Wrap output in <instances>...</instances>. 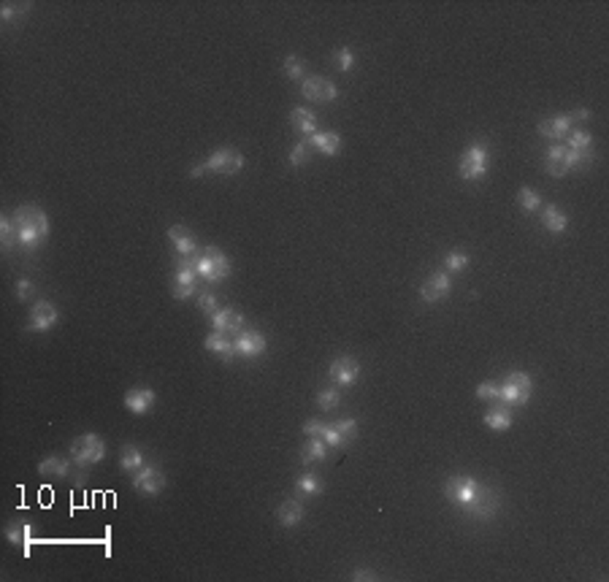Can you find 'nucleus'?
I'll list each match as a JSON object with an SVG mask.
<instances>
[{"instance_id": "obj_19", "label": "nucleus", "mask_w": 609, "mask_h": 582, "mask_svg": "<svg viewBox=\"0 0 609 582\" xmlns=\"http://www.w3.org/2000/svg\"><path fill=\"white\" fill-rule=\"evenodd\" d=\"M571 122H574L571 114H555L550 120H541L536 130H539V135L550 138V141H561V138H566V133L571 130Z\"/></svg>"}, {"instance_id": "obj_8", "label": "nucleus", "mask_w": 609, "mask_h": 582, "mask_svg": "<svg viewBox=\"0 0 609 582\" xmlns=\"http://www.w3.org/2000/svg\"><path fill=\"white\" fill-rule=\"evenodd\" d=\"M477 490H479V482L469 477V474H458V477H449L444 482V496L449 504H455V506H466L469 501L477 496Z\"/></svg>"}, {"instance_id": "obj_39", "label": "nucleus", "mask_w": 609, "mask_h": 582, "mask_svg": "<svg viewBox=\"0 0 609 582\" xmlns=\"http://www.w3.org/2000/svg\"><path fill=\"white\" fill-rule=\"evenodd\" d=\"M477 398H479V401H501V385H496V382H482V385L477 388Z\"/></svg>"}, {"instance_id": "obj_34", "label": "nucleus", "mask_w": 609, "mask_h": 582, "mask_svg": "<svg viewBox=\"0 0 609 582\" xmlns=\"http://www.w3.org/2000/svg\"><path fill=\"white\" fill-rule=\"evenodd\" d=\"M309 141L303 138V141H298L296 147L290 149V155H287V162H290V168H301L303 162L309 160Z\"/></svg>"}, {"instance_id": "obj_27", "label": "nucleus", "mask_w": 609, "mask_h": 582, "mask_svg": "<svg viewBox=\"0 0 609 582\" xmlns=\"http://www.w3.org/2000/svg\"><path fill=\"white\" fill-rule=\"evenodd\" d=\"M141 466H147V460H144V452L138 450L135 445H122L120 450V469L125 474H130L133 477Z\"/></svg>"}, {"instance_id": "obj_25", "label": "nucleus", "mask_w": 609, "mask_h": 582, "mask_svg": "<svg viewBox=\"0 0 609 582\" xmlns=\"http://www.w3.org/2000/svg\"><path fill=\"white\" fill-rule=\"evenodd\" d=\"M309 147L317 149L320 155H328V157H333L338 149H341V135L333 133V130H328V133H317L309 135Z\"/></svg>"}, {"instance_id": "obj_31", "label": "nucleus", "mask_w": 609, "mask_h": 582, "mask_svg": "<svg viewBox=\"0 0 609 582\" xmlns=\"http://www.w3.org/2000/svg\"><path fill=\"white\" fill-rule=\"evenodd\" d=\"M296 487H298V493H303V496H320L323 493V479L317 477V474H301L296 479Z\"/></svg>"}, {"instance_id": "obj_42", "label": "nucleus", "mask_w": 609, "mask_h": 582, "mask_svg": "<svg viewBox=\"0 0 609 582\" xmlns=\"http://www.w3.org/2000/svg\"><path fill=\"white\" fill-rule=\"evenodd\" d=\"M198 306H201V309L206 311L209 317H212V314H214V311L219 309V303H217V296H214V293H209V290L198 296Z\"/></svg>"}, {"instance_id": "obj_14", "label": "nucleus", "mask_w": 609, "mask_h": 582, "mask_svg": "<svg viewBox=\"0 0 609 582\" xmlns=\"http://www.w3.org/2000/svg\"><path fill=\"white\" fill-rule=\"evenodd\" d=\"M233 344H236V355H241V358H257V355H263L266 347H269L266 336H263L260 331H252V328L236 333V336H233Z\"/></svg>"}, {"instance_id": "obj_5", "label": "nucleus", "mask_w": 609, "mask_h": 582, "mask_svg": "<svg viewBox=\"0 0 609 582\" xmlns=\"http://www.w3.org/2000/svg\"><path fill=\"white\" fill-rule=\"evenodd\" d=\"M458 174L463 176L466 182H479V179H485V174H487V147H485V141H477V144H472V147L460 155Z\"/></svg>"}, {"instance_id": "obj_40", "label": "nucleus", "mask_w": 609, "mask_h": 582, "mask_svg": "<svg viewBox=\"0 0 609 582\" xmlns=\"http://www.w3.org/2000/svg\"><path fill=\"white\" fill-rule=\"evenodd\" d=\"M284 76H287V79H303V63L298 60L296 54H287V57H284Z\"/></svg>"}, {"instance_id": "obj_45", "label": "nucleus", "mask_w": 609, "mask_h": 582, "mask_svg": "<svg viewBox=\"0 0 609 582\" xmlns=\"http://www.w3.org/2000/svg\"><path fill=\"white\" fill-rule=\"evenodd\" d=\"M323 431H325V422H320V420H306V422H303V433H309V436H320V439H323Z\"/></svg>"}, {"instance_id": "obj_46", "label": "nucleus", "mask_w": 609, "mask_h": 582, "mask_svg": "<svg viewBox=\"0 0 609 582\" xmlns=\"http://www.w3.org/2000/svg\"><path fill=\"white\" fill-rule=\"evenodd\" d=\"M352 580H355V582H368V580H377V574H374L371 568H355Z\"/></svg>"}, {"instance_id": "obj_43", "label": "nucleus", "mask_w": 609, "mask_h": 582, "mask_svg": "<svg viewBox=\"0 0 609 582\" xmlns=\"http://www.w3.org/2000/svg\"><path fill=\"white\" fill-rule=\"evenodd\" d=\"M323 442L328 447H344V439L338 436V431L333 428V425H325V431H323Z\"/></svg>"}, {"instance_id": "obj_48", "label": "nucleus", "mask_w": 609, "mask_h": 582, "mask_svg": "<svg viewBox=\"0 0 609 582\" xmlns=\"http://www.w3.org/2000/svg\"><path fill=\"white\" fill-rule=\"evenodd\" d=\"M574 117H577V120H590V111H588V108H580V111H574Z\"/></svg>"}, {"instance_id": "obj_9", "label": "nucleus", "mask_w": 609, "mask_h": 582, "mask_svg": "<svg viewBox=\"0 0 609 582\" xmlns=\"http://www.w3.org/2000/svg\"><path fill=\"white\" fill-rule=\"evenodd\" d=\"M60 320V311L54 306L52 301H38L33 309H30V320H27V331L30 333H49L54 325Z\"/></svg>"}, {"instance_id": "obj_29", "label": "nucleus", "mask_w": 609, "mask_h": 582, "mask_svg": "<svg viewBox=\"0 0 609 582\" xmlns=\"http://www.w3.org/2000/svg\"><path fill=\"white\" fill-rule=\"evenodd\" d=\"M541 225L550 230V233H563L568 228V217L558 209V206H544V214H541Z\"/></svg>"}, {"instance_id": "obj_41", "label": "nucleus", "mask_w": 609, "mask_h": 582, "mask_svg": "<svg viewBox=\"0 0 609 582\" xmlns=\"http://www.w3.org/2000/svg\"><path fill=\"white\" fill-rule=\"evenodd\" d=\"M333 57H336L338 71H344V73H350L352 68H355V54H352L350 46H341V49H336V54H333Z\"/></svg>"}, {"instance_id": "obj_11", "label": "nucleus", "mask_w": 609, "mask_h": 582, "mask_svg": "<svg viewBox=\"0 0 609 582\" xmlns=\"http://www.w3.org/2000/svg\"><path fill=\"white\" fill-rule=\"evenodd\" d=\"M133 487L141 496H160L165 487V474L157 466H141L133 474Z\"/></svg>"}, {"instance_id": "obj_3", "label": "nucleus", "mask_w": 609, "mask_h": 582, "mask_svg": "<svg viewBox=\"0 0 609 582\" xmlns=\"http://www.w3.org/2000/svg\"><path fill=\"white\" fill-rule=\"evenodd\" d=\"M198 252L189 257H182L176 263V276H174V298L176 301H187L195 296L198 290Z\"/></svg>"}, {"instance_id": "obj_4", "label": "nucleus", "mask_w": 609, "mask_h": 582, "mask_svg": "<svg viewBox=\"0 0 609 582\" xmlns=\"http://www.w3.org/2000/svg\"><path fill=\"white\" fill-rule=\"evenodd\" d=\"M198 276L206 279L209 284L222 282L230 276V260L225 252H219L217 246H206L198 255Z\"/></svg>"}, {"instance_id": "obj_6", "label": "nucleus", "mask_w": 609, "mask_h": 582, "mask_svg": "<svg viewBox=\"0 0 609 582\" xmlns=\"http://www.w3.org/2000/svg\"><path fill=\"white\" fill-rule=\"evenodd\" d=\"M501 509V499H499V493L493 490V487H487V485H479V490H477V496H474L466 506H463V512L469 514L472 520H479V523H485V520H493L496 514H499Z\"/></svg>"}, {"instance_id": "obj_33", "label": "nucleus", "mask_w": 609, "mask_h": 582, "mask_svg": "<svg viewBox=\"0 0 609 582\" xmlns=\"http://www.w3.org/2000/svg\"><path fill=\"white\" fill-rule=\"evenodd\" d=\"M338 404H341V393H338L336 388H325V390L317 393V406H320L323 412H333Z\"/></svg>"}, {"instance_id": "obj_17", "label": "nucleus", "mask_w": 609, "mask_h": 582, "mask_svg": "<svg viewBox=\"0 0 609 582\" xmlns=\"http://www.w3.org/2000/svg\"><path fill=\"white\" fill-rule=\"evenodd\" d=\"M6 539L11 541L14 547L25 550V555H30V547H33V523L27 517H16L6 526Z\"/></svg>"}, {"instance_id": "obj_21", "label": "nucleus", "mask_w": 609, "mask_h": 582, "mask_svg": "<svg viewBox=\"0 0 609 582\" xmlns=\"http://www.w3.org/2000/svg\"><path fill=\"white\" fill-rule=\"evenodd\" d=\"M290 122H293V128H296L303 138H309V135L317 133V114L306 106L293 108V111H290Z\"/></svg>"}, {"instance_id": "obj_35", "label": "nucleus", "mask_w": 609, "mask_h": 582, "mask_svg": "<svg viewBox=\"0 0 609 582\" xmlns=\"http://www.w3.org/2000/svg\"><path fill=\"white\" fill-rule=\"evenodd\" d=\"M517 203L523 206V212H539L541 198H539V192H536V189L523 187L520 192H517Z\"/></svg>"}, {"instance_id": "obj_47", "label": "nucleus", "mask_w": 609, "mask_h": 582, "mask_svg": "<svg viewBox=\"0 0 609 582\" xmlns=\"http://www.w3.org/2000/svg\"><path fill=\"white\" fill-rule=\"evenodd\" d=\"M14 16H16V9H14V6H3V9H0V19H3V22H11Z\"/></svg>"}, {"instance_id": "obj_7", "label": "nucleus", "mask_w": 609, "mask_h": 582, "mask_svg": "<svg viewBox=\"0 0 609 582\" xmlns=\"http://www.w3.org/2000/svg\"><path fill=\"white\" fill-rule=\"evenodd\" d=\"M533 382L526 371H512L501 385V404L504 406H523L531 398Z\"/></svg>"}, {"instance_id": "obj_18", "label": "nucleus", "mask_w": 609, "mask_h": 582, "mask_svg": "<svg viewBox=\"0 0 609 582\" xmlns=\"http://www.w3.org/2000/svg\"><path fill=\"white\" fill-rule=\"evenodd\" d=\"M157 401V395L152 388H133V390L125 393V409L130 412V415H147L149 409L155 406Z\"/></svg>"}, {"instance_id": "obj_30", "label": "nucleus", "mask_w": 609, "mask_h": 582, "mask_svg": "<svg viewBox=\"0 0 609 582\" xmlns=\"http://www.w3.org/2000/svg\"><path fill=\"white\" fill-rule=\"evenodd\" d=\"M328 458V445H325L320 436H309V442L301 452V460L303 463H323Z\"/></svg>"}, {"instance_id": "obj_1", "label": "nucleus", "mask_w": 609, "mask_h": 582, "mask_svg": "<svg viewBox=\"0 0 609 582\" xmlns=\"http://www.w3.org/2000/svg\"><path fill=\"white\" fill-rule=\"evenodd\" d=\"M14 225H16V236H19V246L22 249H36L46 236H49V217L41 212L36 203H25L11 214Z\"/></svg>"}, {"instance_id": "obj_49", "label": "nucleus", "mask_w": 609, "mask_h": 582, "mask_svg": "<svg viewBox=\"0 0 609 582\" xmlns=\"http://www.w3.org/2000/svg\"><path fill=\"white\" fill-rule=\"evenodd\" d=\"M203 174H206V165H195V168L189 171V176H195V179H198V176H203Z\"/></svg>"}, {"instance_id": "obj_10", "label": "nucleus", "mask_w": 609, "mask_h": 582, "mask_svg": "<svg viewBox=\"0 0 609 582\" xmlns=\"http://www.w3.org/2000/svg\"><path fill=\"white\" fill-rule=\"evenodd\" d=\"M203 165H206V171H212V174H228V176L239 174L244 168V155L230 147L217 149L214 155L203 162Z\"/></svg>"}, {"instance_id": "obj_26", "label": "nucleus", "mask_w": 609, "mask_h": 582, "mask_svg": "<svg viewBox=\"0 0 609 582\" xmlns=\"http://www.w3.org/2000/svg\"><path fill=\"white\" fill-rule=\"evenodd\" d=\"M168 239H171V244H174L176 252H179L182 257L195 255V249H198L195 239H192V236H189V233L182 228V225H171V228H168Z\"/></svg>"}, {"instance_id": "obj_38", "label": "nucleus", "mask_w": 609, "mask_h": 582, "mask_svg": "<svg viewBox=\"0 0 609 582\" xmlns=\"http://www.w3.org/2000/svg\"><path fill=\"white\" fill-rule=\"evenodd\" d=\"M333 428L338 431V436L344 439V445H350L352 439H355V433H358V422L352 417L347 420H338V422H333Z\"/></svg>"}, {"instance_id": "obj_22", "label": "nucleus", "mask_w": 609, "mask_h": 582, "mask_svg": "<svg viewBox=\"0 0 609 582\" xmlns=\"http://www.w3.org/2000/svg\"><path fill=\"white\" fill-rule=\"evenodd\" d=\"M71 466H73V460L71 458H63V455H49V458H43L38 463V474L41 477L66 479L68 474H71Z\"/></svg>"}, {"instance_id": "obj_32", "label": "nucleus", "mask_w": 609, "mask_h": 582, "mask_svg": "<svg viewBox=\"0 0 609 582\" xmlns=\"http://www.w3.org/2000/svg\"><path fill=\"white\" fill-rule=\"evenodd\" d=\"M0 241H3V249L19 246V236H16V225L11 217H0Z\"/></svg>"}, {"instance_id": "obj_16", "label": "nucleus", "mask_w": 609, "mask_h": 582, "mask_svg": "<svg viewBox=\"0 0 609 582\" xmlns=\"http://www.w3.org/2000/svg\"><path fill=\"white\" fill-rule=\"evenodd\" d=\"M212 325H214L217 333H222V336H236V333L244 331V314L225 306V309H217L212 314Z\"/></svg>"}, {"instance_id": "obj_37", "label": "nucleus", "mask_w": 609, "mask_h": 582, "mask_svg": "<svg viewBox=\"0 0 609 582\" xmlns=\"http://www.w3.org/2000/svg\"><path fill=\"white\" fill-rule=\"evenodd\" d=\"M469 266V255L466 252H449V255L444 257V271L447 274H460V271Z\"/></svg>"}, {"instance_id": "obj_23", "label": "nucleus", "mask_w": 609, "mask_h": 582, "mask_svg": "<svg viewBox=\"0 0 609 582\" xmlns=\"http://www.w3.org/2000/svg\"><path fill=\"white\" fill-rule=\"evenodd\" d=\"M544 168H547V174L550 176H566L568 174L566 144H561V141L550 144V149H547V160H544Z\"/></svg>"}, {"instance_id": "obj_20", "label": "nucleus", "mask_w": 609, "mask_h": 582, "mask_svg": "<svg viewBox=\"0 0 609 582\" xmlns=\"http://www.w3.org/2000/svg\"><path fill=\"white\" fill-rule=\"evenodd\" d=\"M306 517V506L301 504L298 499H287L279 504V509H276V520H279V526L284 528H296L301 526V520Z\"/></svg>"}, {"instance_id": "obj_15", "label": "nucleus", "mask_w": 609, "mask_h": 582, "mask_svg": "<svg viewBox=\"0 0 609 582\" xmlns=\"http://www.w3.org/2000/svg\"><path fill=\"white\" fill-rule=\"evenodd\" d=\"M330 379L336 382V385H344V388H352L355 382H358V377H360V363L355 360V358H350V355H341V358H336L333 363H330Z\"/></svg>"}, {"instance_id": "obj_44", "label": "nucleus", "mask_w": 609, "mask_h": 582, "mask_svg": "<svg viewBox=\"0 0 609 582\" xmlns=\"http://www.w3.org/2000/svg\"><path fill=\"white\" fill-rule=\"evenodd\" d=\"M33 290H36V284L30 282V279H19V282H16V301H27V298L33 296Z\"/></svg>"}, {"instance_id": "obj_2", "label": "nucleus", "mask_w": 609, "mask_h": 582, "mask_svg": "<svg viewBox=\"0 0 609 582\" xmlns=\"http://www.w3.org/2000/svg\"><path fill=\"white\" fill-rule=\"evenodd\" d=\"M106 458V442L98 436V433H81L71 442V460L73 466H95Z\"/></svg>"}, {"instance_id": "obj_28", "label": "nucleus", "mask_w": 609, "mask_h": 582, "mask_svg": "<svg viewBox=\"0 0 609 582\" xmlns=\"http://www.w3.org/2000/svg\"><path fill=\"white\" fill-rule=\"evenodd\" d=\"M485 425L490 431H509L512 428V412H509V406H493L485 415Z\"/></svg>"}, {"instance_id": "obj_13", "label": "nucleus", "mask_w": 609, "mask_h": 582, "mask_svg": "<svg viewBox=\"0 0 609 582\" xmlns=\"http://www.w3.org/2000/svg\"><path fill=\"white\" fill-rule=\"evenodd\" d=\"M301 93L309 100H328L330 103V100L338 98V87L330 79H325V76H306L301 81Z\"/></svg>"}, {"instance_id": "obj_12", "label": "nucleus", "mask_w": 609, "mask_h": 582, "mask_svg": "<svg viewBox=\"0 0 609 582\" xmlns=\"http://www.w3.org/2000/svg\"><path fill=\"white\" fill-rule=\"evenodd\" d=\"M449 290H452V279H449V274L447 271H436L431 274L422 287H420V298L425 301V303H439V301H444L449 296Z\"/></svg>"}, {"instance_id": "obj_24", "label": "nucleus", "mask_w": 609, "mask_h": 582, "mask_svg": "<svg viewBox=\"0 0 609 582\" xmlns=\"http://www.w3.org/2000/svg\"><path fill=\"white\" fill-rule=\"evenodd\" d=\"M203 347L209 352H214V355H219L225 363H230L233 358H236V344H233V338L228 336H222V333H212V336H206V341H203Z\"/></svg>"}, {"instance_id": "obj_36", "label": "nucleus", "mask_w": 609, "mask_h": 582, "mask_svg": "<svg viewBox=\"0 0 609 582\" xmlns=\"http://www.w3.org/2000/svg\"><path fill=\"white\" fill-rule=\"evenodd\" d=\"M566 147L577 149V152H590L593 149V135L585 133V130H574V133L568 135Z\"/></svg>"}]
</instances>
